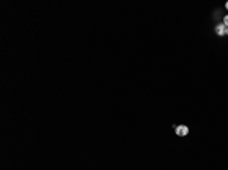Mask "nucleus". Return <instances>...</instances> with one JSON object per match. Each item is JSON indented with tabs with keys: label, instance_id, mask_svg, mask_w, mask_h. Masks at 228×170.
I'll return each mask as SVG.
<instances>
[{
	"label": "nucleus",
	"instance_id": "nucleus-1",
	"mask_svg": "<svg viewBox=\"0 0 228 170\" xmlns=\"http://www.w3.org/2000/svg\"><path fill=\"white\" fill-rule=\"evenodd\" d=\"M175 131H177V135H180V137H186L187 134H189V128L184 126V124H180V126H177V128H175Z\"/></svg>",
	"mask_w": 228,
	"mask_h": 170
},
{
	"label": "nucleus",
	"instance_id": "nucleus-2",
	"mask_svg": "<svg viewBox=\"0 0 228 170\" xmlns=\"http://www.w3.org/2000/svg\"><path fill=\"white\" fill-rule=\"evenodd\" d=\"M216 33L219 35V37H224V35H225V26H224V23L216 26Z\"/></svg>",
	"mask_w": 228,
	"mask_h": 170
},
{
	"label": "nucleus",
	"instance_id": "nucleus-3",
	"mask_svg": "<svg viewBox=\"0 0 228 170\" xmlns=\"http://www.w3.org/2000/svg\"><path fill=\"white\" fill-rule=\"evenodd\" d=\"M224 26H225V28H228V15L224 18Z\"/></svg>",
	"mask_w": 228,
	"mask_h": 170
},
{
	"label": "nucleus",
	"instance_id": "nucleus-4",
	"mask_svg": "<svg viewBox=\"0 0 228 170\" xmlns=\"http://www.w3.org/2000/svg\"><path fill=\"white\" fill-rule=\"evenodd\" d=\"M225 35H228V28H225Z\"/></svg>",
	"mask_w": 228,
	"mask_h": 170
},
{
	"label": "nucleus",
	"instance_id": "nucleus-5",
	"mask_svg": "<svg viewBox=\"0 0 228 170\" xmlns=\"http://www.w3.org/2000/svg\"><path fill=\"white\" fill-rule=\"evenodd\" d=\"M225 6H227V9H228V2H227V5H225Z\"/></svg>",
	"mask_w": 228,
	"mask_h": 170
}]
</instances>
